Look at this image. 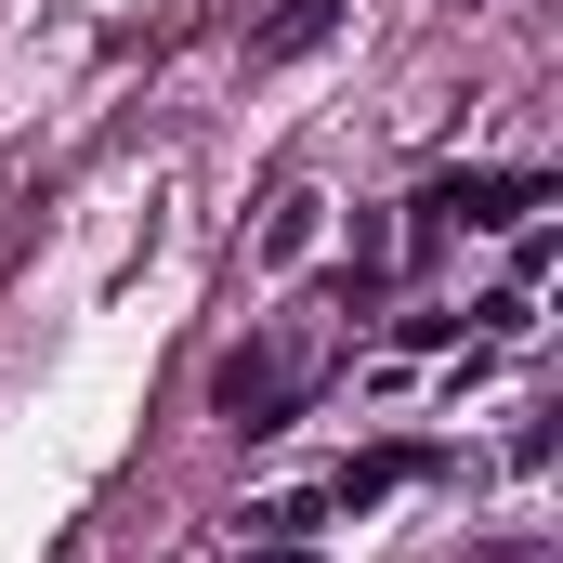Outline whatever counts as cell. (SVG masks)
<instances>
[{"mask_svg": "<svg viewBox=\"0 0 563 563\" xmlns=\"http://www.w3.org/2000/svg\"><path fill=\"white\" fill-rule=\"evenodd\" d=\"M407 472H420V445H380V459H354V472L328 485V511H367V498H394Z\"/></svg>", "mask_w": 563, "mask_h": 563, "instance_id": "277c9868", "label": "cell"}, {"mask_svg": "<svg viewBox=\"0 0 563 563\" xmlns=\"http://www.w3.org/2000/svg\"><path fill=\"white\" fill-rule=\"evenodd\" d=\"M301 236H314V197H288L276 223H263V263H301Z\"/></svg>", "mask_w": 563, "mask_h": 563, "instance_id": "5b68a950", "label": "cell"}, {"mask_svg": "<svg viewBox=\"0 0 563 563\" xmlns=\"http://www.w3.org/2000/svg\"><path fill=\"white\" fill-rule=\"evenodd\" d=\"M328 26H341V0H276V13L250 26V66H301V53H314Z\"/></svg>", "mask_w": 563, "mask_h": 563, "instance_id": "3957f363", "label": "cell"}, {"mask_svg": "<svg viewBox=\"0 0 563 563\" xmlns=\"http://www.w3.org/2000/svg\"><path fill=\"white\" fill-rule=\"evenodd\" d=\"M210 407H223V432H250V445H263V432L301 420V367L250 341V354H223V367H210Z\"/></svg>", "mask_w": 563, "mask_h": 563, "instance_id": "6da1fadb", "label": "cell"}, {"mask_svg": "<svg viewBox=\"0 0 563 563\" xmlns=\"http://www.w3.org/2000/svg\"><path fill=\"white\" fill-rule=\"evenodd\" d=\"M538 197H551L538 170H445V184H432V197H420V250H432V236H445V223H525Z\"/></svg>", "mask_w": 563, "mask_h": 563, "instance_id": "7a4b0ae2", "label": "cell"}]
</instances>
